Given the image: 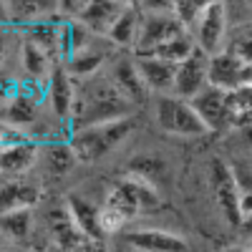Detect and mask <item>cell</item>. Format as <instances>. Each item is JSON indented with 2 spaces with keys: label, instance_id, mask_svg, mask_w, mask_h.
<instances>
[{
  "label": "cell",
  "instance_id": "6da1fadb",
  "mask_svg": "<svg viewBox=\"0 0 252 252\" xmlns=\"http://www.w3.org/2000/svg\"><path fill=\"white\" fill-rule=\"evenodd\" d=\"M131 111H134L131 98L116 86L111 76L98 73L89 81H78L71 129L78 131V129H86V126L129 119Z\"/></svg>",
  "mask_w": 252,
  "mask_h": 252
},
{
  "label": "cell",
  "instance_id": "7a4b0ae2",
  "mask_svg": "<svg viewBox=\"0 0 252 252\" xmlns=\"http://www.w3.org/2000/svg\"><path fill=\"white\" fill-rule=\"evenodd\" d=\"M134 131V119H116V121H106V124H96V126H86V129L71 131V146L78 157V161H101L103 157H109L116 146H121L129 134Z\"/></svg>",
  "mask_w": 252,
  "mask_h": 252
},
{
  "label": "cell",
  "instance_id": "3957f363",
  "mask_svg": "<svg viewBox=\"0 0 252 252\" xmlns=\"http://www.w3.org/2000/svg\"><path fill=\"white\" fill-rule=\"evenodd\" d=\"M154 119H157L159 129L169 136L199 139V136L209 134L202 116L192 106V101H184V98H177V96H159L157 106H154Z\"/></svg>",
  "mask_w": 252,
  "mask_h": 252
},
{
  "label": "cell",
  "instance_id": "277c9868",
  "mask_svg": "<svg viewBox=\"0 0 252 252\" xmlns=\"http://www.w3.org/2000/svg\"><path fill=\"white\" fill-rule=\"evenodd\" d=\"M141 8H144V23L139 33V43L134 48V58L152 56L166 40L184 33V28L172 13V3H141Z\"/></svg>",
  "mask_w": 252,
  "mask_h": 252
},
{
  "label": "cell",
  "instance_id": "5b68a950",
  "mask_svg": "<svg viewBox=\"0 0 252 252\" xmlns=\"http://www.w3.org/2000/svg\"><path fill=\"white\" fill-rule=\"evenodd\" d=\"M209 187L215 202L229 224L242 222V184L237 182L235 169L224 159H212L209 164Z\"/></svg>",
  "mask_w": 252,
  "mask_h": 252
},
{
  "label": "cell",
  "instance_id": "8992f818",
  "mask_svg": "<svg viewBox=\"0 0 252 252\" xmlns=\"http://www.w3.org/2000/svg\"><path fill=\"white\" fill-rule=\"evenodd\" d=\"M229 28H232V23H229V8H227V3H207L197 28L192 31L197 48L202 53H207L209 58L222 53L227 48Z\"/></svg>",
  "mask_w": 252,
  "mask_h": 252
},
{
  "label": "cell",
  "instance_id": "52a82bcc",
  "mask_svg": "<svg viewBox=\"0 0 252 252\" xmlns=\"http://www.w3.org/2000/svg\"><path fill=\"white\" fill-rule=\"evenodd\" d=\"M207 86H209V56L197 48L184 63L177 66V81H174V94L172 96L192 101Z\"/></svg>",
  "mask_w": 252,
  "mask_h": 252
},
{
  "label": "cell",
  "instance_id": "ba28073f",
  "mask_svg": "<svg viewBox=\"0 0 252 252\" xmlns=\"http://www.w3.org/2000/svg\"><path fill=\"white\" fill-rule=\"evenodd\" d=\"M124 242L134 252H189V245L182 235L166 232L159 227H139L124 235Z\"/></svg>",
  "mask_w": 252,
  "mask_h": 252
},
{
  "label": "cell",
  "instance_id": "9c48e42d",
  "mask_svg": "<svg viewBox=\"0 0 252 252\" xmlns=\"http://www.w3.org/2000/svg\"><path fill=\"white\" fill-rule=\"evenodd\" d=\"M76 89H78V81L66 71L63 63H56V68L48 78V106L58 121H71L76 106Z\"/></svg>",
  "mask_w": 252,
  "mask_h": 252
},
{
  "label": "cell",
  "instance_id": "30bf717a",
  "mask_svg": "<svg viewBox=\"0 0 252 252\" xmlns=\"http://www.w3.org/2000/svg\"><path fill=\"white\" fill-rule=\"evenodd\" d=\"M136 61V71L144 81V86L159 94V96H172L174 94V81H177V63H169L157 56H141Z\"/></svg>",
  "mask_w": 252,
  "mask_h": 252
},
{
  "label": "cell",
  "instance_id": "8fae6325",
  "mask_svg": "<svg viewBox=\"0 0 252 252\" xmlns=\"http://www.w3.org/2000/svg\"><path fill=\"white\" fill-rule=\"evenodd\" d=\"M192 106L202 116L204 126L212 131H222L229 126V94L215 86H207L197 98H192Z\"/></svg>",
  "mask_w": 252,
  "mask_h": 252
},
{
  "label": "cell",
  "instance_id": "7c38bea8",
  "mask_svg": "<svg viewBox=\"0 0 252 252\" xmlns=\"http://www.w3.org/2000/svg\"><path fill=\"white\" fill-rule=\"evenodd\" d=\"M242 71H245V63L232 53L222 51L209 58V86L232 94L242 89Z\"/></svg>",
  "mask_w": 252,
  "mask_h": 252
},
{
  "label": "cell",
  "instance_id": "4fadbf2b",
  "mask_svg": "<svg viewBox=\"0 0 252 252\" xmlns=\"http://www.w3.org/2000/svg\"><path fill=\"white\" fill-rule=\"evenodd\" d=\"M124 8H126V3H114V0H91V3H86V8H83L78 20L94 35L106 38L111 33L114 23L119 20V15L124 13Z\"/></svg>",
  "mask_w": 252,
  "mask_h": 252
},
{
  "label": "cell",
  "instance_id": "5bb4252c",
  "mask_svg": "<svg viewBox=\"0 0 252 252\" xmlns=\"http://www.w3.org/2000/svg\"><path fill=\"white\" fill-rule=\"evenodd\" d=\"M40 159V144L38 141H26V144H15L3 149L0 157V169H3V179H15V177H26L35 161Z\"/></svg>",
  "mask_w": 252,
  "mask_h": 252
},
{
  "label": "cell",
  "instance_id": "9a60e30c",
  "mask_svg": "<svg viewBox=\"0 0 252 252\" xmlns=\"http://www.w3.org/2000/svg\"><path fill=\"white\" fill-rule=\"evenodd\" d=\"M141 23H144V8L136 3H126L124 13L119 15V20L114 23L111 33L106 35V40L111 46L119 48H136L139 43V33H141Z\"/></svg>",
  "mask_w": 252,
  "mask_h": 252
},
{
  "label": "cell",
  "instance_id": "2e32d148",
  "mask_svg": "<svg viewBox=\"0 0 252 252\" xmlns=\"http://www.w3.org/2000/svg\"><path fill=\"white\" fill-rule=\"evenodd\" d=\"M40 106H43V103H38L35 98L26 96L23 89H20V96L3 103V124L15 126V129H23V131H31L40 121Z\"/></svg>",
  "mask_w": 252,
  "mask_h": 252
},
{
  "label": "cell",
  "instance_id": "e0dca14e",
  "mask_svg": "<svg viewBox=\"0 0 252 252\" xmlns=\"http://www.w3.org/2000/svg\"><path fill=\"white\" fill-rule=\"evenodd\" d=\"M66 207H68L73 222L78 224V229L83 232V237H86V240L98 242L101 237H106V235H103V227H101V207L86 202V199L78 197V194H71L68 202H66Z\"/></svg>",
  "mask_w": 252,
  "mask_h": 252
},
{
  "label": "cell",
  "instance_id": "ac0fdd59",
  "mask_svg": "<svg viewBox=\"0 0 252 252\" xmlns=\"http://www.w3.org/2000/svg\"><path fill=\"white\" fill-rule=\"evenodd\" d=\"M20 63H23V71H26V78H33V81H48L53 68H56V61L46 48H40L33 40H23L20 46Z\"/></svg>",
  "mask_w": 252,
  "mask_h": 252
},
{
  "label": "cell",
  "instance_id": "d6986e66",
  "mask_svg": "<svg viewBox=\"0 0 252 252\" xmlns=\"http://www.w3.org/2000/svg\"><path fill=\"white\" fill-rule=\"evenodd\" d=\"M5 10V23H15V26H33L38 20H43L48 15H56L58 13V3H33V0H15V3H8L3 5Z\"/></svg>",
  "mask_w": 252,
  "mask_h": 252
},
{
  "label": "cell",
  "instance_id": "ffe728a7",
  "mask_svg": "<svg viewBox=\"0 0 252 252\" xmlns=\"http://www.w3.org/2000/svg\"><path fill=\"white\" fill-rule=\"evenodd\" d=\"M111 78L116 86L131 98V103L136 106V103H141L146 98V94H149V89L144 86V81L136 71V61L134 58H124V61H116L114 68H111Z\"/></svg>",
  "mask_w": 252,
  "mask_h": 252
},
{
  "label": "cell",
  "instance_id": "44dd1931",
  "mask_svg": "<svg viewBox=\"0 0 252 252\" xmlns=\"http://www.w3.org/2000/svg\"><path fill=\"white\" fill-rule=\"evenodd\" d=\"M38 202V187L28 182L26 177L3 179V212L13 209H33Z\"/></svg>",
  "mask_w": 252,
  "mask_h": 252
},
{
  "label": "cell",
  "instance_id": "7402d4cb",
  "mask_svg": "<svg viewBox=\"0 0 252 252\" xmlns=\"http://www.w3.org/2000/svg\"><path fill=\"white\" fill-rule=\"evenodd\" d=\"M106 58H109V51L91 46L89 51H83V53H76V56L66 58V61H63V66H66V71H68L76 81H89V78H94V76L101 73Z\"/></svg>",
  "mask_w": 252,
  "mask_h": 252
},
{
  "label": "cell",
  "instance_id": "603a6c76",
  "mask_svg": "<svg viewBox=\"0 0 252 252\" xmlns=\"http://www.w3.org/2000/svg\"><path fill=\"white\" fill-rule=\"evenodd\" d=\"M40 157L48 164V169L56 174H66L78 161L73 146H71V139H56V141L51 139L46 146H40Z\"/></svg>",
  "mask_w": 252,
  "mask_h": 252
},
{
  "label": "cell",
  "instance_id": "cb8c5ba5",
  "mask_svg": "<svg viewBox=\"0 0 252 252\" xmlns=\"http://www.w3.org/2000/svg\"><path fill=\"white\" fill-rule=\"evenodd\" d=\"M33 232V209H13L3 212V237L5 242H28Z\"/></svg>",
  "mask_w": 252,
  "mask_h": 252
},
{
  "label": "cell",
  "instance_id": "d4e9b609",
  "mask_svg": "<svg viewBox=\"0 0 252 252\" xmlns=\"http://www.w3.org/2000/svg\"><path fill=\"white\" fill-rule=\"evenodd\" d=\"M224 51L232 53L235 58H240L245 66L252 63V18L250 20H240V23H232Z\"/></svg>",
  "mask_w": 252,
  "mask_h": 252
},
{
  "label": "cell",
  "instance_id": "484cf974",
  "mask_svg": "<svg viewBox=\"0 0 252 252\" xmlns=\"http://www.w3.org/2000/svg\"><path fill=\"white\" fill-rule=\"evenodd\" d=\"M197 51V43H194V35L192 33H179V35H174L172 40H166L164 46H159L152 56H157V58H164V61H169V63H184L189 56H192Z\"/></svg>",
  "mask_w": 252,
  "mask_h": 252
},
{
  "label": "cell",
  "instance_id": "4316f807",
  "mask_svg": "<svg viewBox=\"0 0 252 252\" xmlns=\"http://www.w3.org/2000/svg\"><path fill=\"white\" fill-rule=\"evenodd\" d=\"M229 126L252 129V89L242 86L229 94Z\"/></svg>",
  "mask_w": 252,
  "mask_h": 252
},
{
  "label": "cell",
  "instance_id": "83f0119b",
  "mask_svg": "<svg viewBox=\"0 0 252 252\" xmlns=\"http://www.w3.org/2000/svg\"><path fill=\"white\" fill-rule=\"evenodd\" d=\"M204 8H207V3H197V0H179V3H172V13L187 33H192L197 28Z\"/></svg>",
  "mask_w": 252,
  "mask_h": 252
},
{
  "label": "cell",
  "instance_id": "f1b7e54d",
  "mask_svg": "<svg viewBox=\"0 0 252 252\" xmlns=\"http://www.w3.org/2000/svg\"><path fill=\"white\" fill-rule=\"evenodd\" d=\"M245 220H252V187L242 192V222Z\"/></svg>",
  "mask_w": 252,
  "mask_h": 252
},
{
  "label": "cell",
  "instance_id": "f546056e",
  "mask_svg": "<svg viewBox=\"0 0 252 252\" xmlns=\"http://www.w3.org/2000/svg\"><path fill=\"white\" fill-rule=\"evenodd\" d=\"M242 86L252 89V63H247L245 71H242Z\"/></svg>",
  "mask_w": 252,
  "mask_h": 252
},
{
  "label": "cell",
  "instance_id": "4dcf8cb0",
  "mask_svg": "<svg viewBox=\"0 0 252 252\" xmlns=\"http://www.w3.org/2000/svg\"><path fill=\"white\" fill-rule=\"evenodd\" d=\"M33 252H63L56 242H48V245H40V247H35Z\"/></svg>",
  "mask_w": 252,
  "mask_h": 252
},
{
  "label": "cell",
  "instance_id": "1f68e13d",
  "mask_svg": "<svg viewBox=\"0 0 252 252\" xmlns=\"http://www.w3.org/2000/svg\"><path fill=\"white\" fill-rule=\"evenodd\" d=\"M240 252H252V247H250V250H240Z\"/></svg>",
  "mask_w": 252,
  "mask_h": 252
}]
</instances>
